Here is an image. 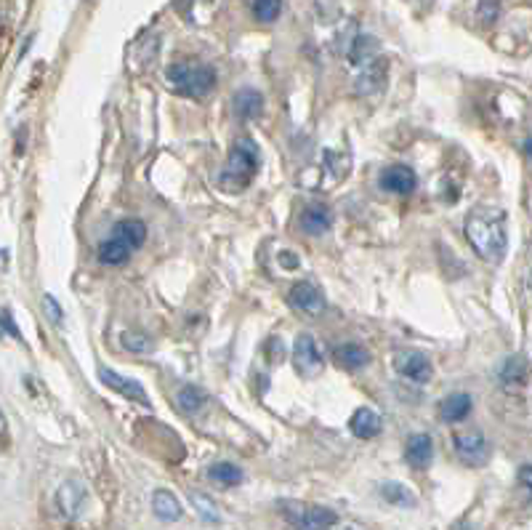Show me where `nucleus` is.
<instances>
[{
    "label": "nucleus",
    "mask_w": 532,
    "mask_h": 530,
    "mask_svg": "<svg viewBox=\"0 0 532 530\" xmlns=\"http://www.w3.org/2000/svg\"><path fill=\"white\" fill-rule=\"evenodd\" d=\"M120 344H123V349H131V352H147L150 349V339L142 331H126L120 336Z\"/></svg>",
    "instance_id": "obj_28"
},
{
    "label": "nucleus",
    "mask_w": 532,
    "mask_h": 530,
    "mask_svg": "<svg viewBox=\"0 0 532 530\" xmlns=\"http://www.w3.org/2000/svg\"><path fill=\"white\" fill-rule=\"evenodd\" d=\"M394 368L399 376H405L412 384H426L431 381V373H434L431 360L423 352H399L394 357Z\"/></svg>",
    "instance_id": "obj_8"
},
{
    "label": "nucleus",
    "mask_w": 532,
    "mask_h": 530,
    "mask_svg": "<svg viewBox=\"0 0 532 530\" xmlns=\"http://www.w3.org/2000/svg\"><path fill=\"white\" fill-rule=\"evenodd\" d=\"M349 429H351V434L359 437V440H373V437L381 434L383 418H381L378 410H373V408H357V410L351 413V418H349Z\"/></svg>",
    "instance_id": "obj_12"
},
{
    "label": "nucleus",
    "mask_w": 532,
    "mask_h": 530,
    "mask_svg": "<svg viewBox=\"0 0 532 530\" xmlns=\"http://www.w3.org/2000/svg\"><path fill=\"white\" fill-rule=\"evenodd\" d=\"M176 400H179V408H181V410L197 413V410H203V405L208 402V394H205L200 386H195V384H184V386L179 389Z\"/></svg>",
    "instance_id": "obj_25"
},
{
    "label": "nucleus",
    "mask_w": 532,
    "mask_h": 530,
    "mask_svg": "<svg viewBox=\"0 0 532 530\" xmlns=\"http://www.w3.org/2000/svg\"><path fill=\"white\" fill-rule=\"evenodd\" d=\"M375 49H378V43H375L370 35L359 33V35L351 41V46L346 49V54H349V62H351V65H362V62H370V59L375 57Z\"/></svg>",
    "instance_id": "obj_24"
},
{
    "label": "nucleus",
    "mask_w": 532,
    "mask_h": 530,
    "mask_svg": "<svg viewBox=\"0 0 532 530\" xmlns=\"http://www.w3.org/2000/svg\"><path fill=\"white\" fill-rule=\"evenodd\" d=\"M466 240L482 261L497 264L508 248L505 214L497 206H476L466 216Z\"/></svg>",
    "instance_id": "obj_1"
},
{
    "label": "nucleus",
    "mask_w": 532,
    "mask_h": 530,
    "mask_svg": "<svg viewBox=\"0 0 532 530\" xmlns=\"http://www.w3.org/2000/svg\"><path fill=\"white\" fill-rule=\"evenodd\" d=\"M497 0H482L479 4V9H476V14H479V19L484 22V25H490V22H495V17H497Z\"/></svg>",
    "instance_id": "obj_29"
},
{
    "label": "nucleus",
    "mask_w": 532,
    "mask_h": 530,
    "mask_svg": "<svg viewBox=\"0 0 532 530\" xmlns=\"http://www.w3.org/2000/svg\"><path fill=\"white\" fill-rule=\"evenodd\" d=\"M519 479H521V485H524V487H529V466H521V472H519Z\"/></svg>",
    "instance_id": "obj_32"
},
{
    "label": "nucleus",
    "mask_w": 532,
    "mask_h": 530,
    "mask_svg": "<svg viewBox=\"0 0 532 530\" xmlns=\"http://www.w3.org/2000/svg\"><path fill=\"white\" fill-rule=\"evenodd\" d=\"M57 503H59V511L65 517H78L83 503H86V490L78 479H67L59 490H57Z\"/></svg>",
    "instance_id": "obj_13"
},
{
    "label": "nucleus",
    "mask_w": 532,
    "mask_h": 530,
    "mask_svg": "<svg viewBox=\"0 0 532 530\" xmlns=\"http://www.w3.org/2000/svg\"><path fill=\"white\" fill-rule=\"evenodd\" d=\"M333 227V211L322 203H312L301 211V230L306 235H322Z\"/></svg>",
    "instance_id": "obj_14"
},
{
    "label": "nucleus",
    "mask_w": 532,
    "mask_h": 530,
    "mask_svg": "<svg viewBox=\"0 0 532 530\" xmlns=\"http://www.w3.org/2000/svg\"><path fill=\"white\" fill-rule=\"evenodd\" d=\"M208 477L213 482H219L221 487H235L243 482V469L237 464H229V461H219L208 469Z\"/></svg>",
    "instance_id": "obj_23"
},
{
    "label": "nucleus",
    "mask_w": 532,
    "mask_h": 530,
    "mask_svg": "<svg viewBox=\"0 0 532 530\" xmlns=\"http://www.w3.org/2000/svg\"><path fill=\"white\" fill-rule=\"evenodd\" d=\"M434 456V440L428 434H412L405 448V458L412 469H426Z\"/></svg>",
    "instance_id": "obj_15"
},
{
    "label": "nucleus",
    "mask_w": 532,
    "mask_h": 530,
    "mask_svg": "<svg viewBox=\"0 0 532 530\" xmlns=\"http://www.w3.org/2000/svg\"><path fill=\"white\" fill-rule=\"evenodd\" d=\"M99 378H102L104 386L115 389L118 394H123V397H128V400H134L139 405H150L147 392H144V386L139 381H134L128 376H120L118 370H110V368H99Z\"/></svg>",
    "instance_id": "obj_10"
},
{
    "label": "nucleus",
    "mask_w": 532,
    "mask_h": 530,
    "mask_svg": "<svg viewBox=\"0 0 532 530\" xmlns=\"http://www.w3.org/2000/svg\"><path fill=\"white\" fill-rule=\"evenodd\" d=\"M474 402H471V394L466 392H455V394H447L442 402H439V416L444 421H463L468 413H471Z\"/></svg>",
    "instance_id": "obj_18"
},
{
    "label": "nucleus",
    "mask_w": 532,
    "mask_h": 530,
    "mask_svg": "<svg viewBox=\"0 0 532 530\" xmlns=\"http://www.w3.org/2000/svg\"><path fill=\"white\" fill-rule=\"evenodd\" d=\"M288 304L306 317H320L325 312V296L314 283H296L288 293Z\"/></svg>",
    "instance_id": "obj_7"
},
{
    "label": "nucleus",
    "mask_w": 532,
    "mask_h": 530,
    "mask_svg": "<svg viewBox=\"0 0 532 530\" xmlns=\"http://www.w3.org/2000/svg\"><path fill=\"white\" fill-rule=\"evenodd\" d=\"M261 168V152L258 147L251 142V139H237L232 152H229V160H227V168L221 171V190L224 192H243L253 176L258 174Z\"/></svg>",
    "instance_id": "obj_2"
},
{
    "label": "nucleus",
    "mask_w": 532,
    "mask_h": 530,
    "mask_svg": "<svg viewBox=\"0 0 532 530\" xmlns=\"http://www.w3.org/2000/svg\"><path fill=\"white\" fill-rule=\"evenodd\" d=\"M378 182H381V187H383L386 192H391V195H410V192L415 190V184H418V176H415V171H412L410 166L397 163V166L383 168Z\"/></svg>",
    "instance_id": "obj_9"
},
{
    "label": "nucleus",
    "mask_w": 532,
    "mask_h": 530,
    "mask_svg": "<svg viewBox=\"0 0 532 530\" xmlns=\"http://www.w3.org/2000/svg\"><path fill=\"white\" fill-rule=\"evenodd\" d=\"M333 360H335V365L343 368V370H359L362 365L370 362V355H367V349L359 347V344H341V347L333 349Z\"/></svg>",
    "instance_id": "obj_16"
},
{
    "label": "nucleus",
    "mask_w": 532,
    "mask_h": 530,
    "mask_svg": "<svg viewBox=\"0 0 532 530\" xmlns=\"http://www.w3.org/2000/svg\"><path fill=\"white\" fill-rule=\"evenodd\" d=\"M251 6H253L256 19L264 22V25L277 22L280 14H282V0H251Z\"/></svg>",
    "instance_id": "obj_26"
},
{
    "label": "nucleus",
    "mask_w": 532,
    "mask_h": 530,
    "mask_svg": "<svg viewBox=\"0 0 532 530\" xmlns=\"http://www.w3.org/2000/svg\"><path fill=\"white\" fill-rule=\"evenodd\" d=\"M43 307H46V312L54 323H62V307L54 296H43Z\"/></svg>",
    "instance_id": "obj_30"
},
{
    "label": "nucleus",
    "mask_w": 532,
    "mask_h": 530,
    "mask_svg": "<svg viewBox=\"0 0 532 530\" xmlns=\"http://www.w3.org/2000/svg\"><path fill=\"white\" fill-rule=\"evenodd\" d=\"M386 73H389V62L383 57H373L370 62H365L362 75L357 78V94H375L383 89L386 83Z\"/></svg>",
    "instance_id": "obj_11"
},
{
    "label": "nucleus",
    "mask_w": 532,
    "mask_h": 530,
    "mask_svg": "<svg viewBox=\"0 0 532 530\" xmlns=\"http://www.w3.org/2000/svg\"><path fill=\"white\" fill-rule=\"evenodd\" d=\"M131 253H134V251H131L123 240H118V238H110V240L99 243V261H102V264H112V267L126 264V261L131 259Z\"/></svg>",
    "instance_id": "obj_21"
},
{
    "label": "nucleus",
    "mask_w": 532,
    "mask_h": 530,
    "mask_svg": "<svg viewBox=\"0 0 532 530\" xmlns=\"http://www.w3.org/2000/svg\"><path fill=\"white\" fill-rule=\"evenodd\" d=\"M189 498H192V503H195V509L200 511L203 519H208V522H219V509H216V503L211 501V495H205V493H200V490H192Z\"/></svg>",
    "instance_id": "obj_27"
},
{
    "label": "nucleus",
    "mask_w": 532,
    "mask_h": 530,
    "mask_svg": "<svg viewBox=\"0 0 532 530\" xmlns=\"http://www.w3.org/2000/svg\"><path fill=\"white\" fill-rule=\"evenodd\" d=\"M293 365H296V370H298L301 376H306V378H314V376L322 373L325 357H322V352H320V347H317V341H314L312 336L301 333V336L296 339V344H293Z\"/></svg>",
    "instance_id": "obj_5"
},
{
    "label": "nucleus",
    "mask_w": 532,
    "mask_h": 530,
    "mask_svg": "<svg viewBox=\"0 0 532 530\" xmlns=\"http://www.w3.org/2000/svg\"><path fill=\"white\" fill-rule=\"evenodd\" d=\"M455 453L463 464L468 466H484L490 458V442L482 432L471 429V432H460L455 434Z\"/></svg>",
    "instance_id": "obj_6"
},
{
    "label": "nucleus",
    "mask_w": 532,
    "mask_h": 530,
    "mask_svg": "<svg viewBox=\"0 0 532 530\" xmlns=\"http://www.w3.org/2000/svg\"><path fill=\"white\" fill-rule=\"evenodd\" d=\"M152 511H155L160 519H166V522L181 519V514H184L181 501H179L171 490H166V487H160V490L152 493Z\"/></svg>",
    "instance_id": "obj_19"
},
{
    "label": "nucleus",
    "mask_w": 532,
    "mask_h": 530,
    "mask_svg": "<svg viewBox=\"0 0 532 530\" xmlns=\"http://www.w3.org/2000/svg\"><path fill=\"white\" fill-rule=\"evenodd\" d=\"M381 495L389 501V503H394V506H402V509H412V506H418V498H415V493L407 487V485H402V482H394V479H389V482H383L381 485Z\"/></svg>",
    "instance_id": "obj_22"
},
{
    "label": "nucleus",
    "mask_w": 532,
    "mask_h": 530,
    "mask_svg": "<svg viewBox=\"0 0 532 530\" xmlns=\"http://www.w3.org/2000/svg\"><path fill=\"white\" fill-rule=\"evenodd\" d=\"M168 86L176 94L184 97H205L216 86V70L208 65H192V62H176L166 70Z\"/></svg>",
    "instance_id": "obj_3"
},
{
    "label": "nucleus",
    "mask_w": 532,
    "mask_h": 530,
    "mask_svg": "<svg viewBox=\"0 0 532 530\" xmlns=\"http://www.w3.org/2000/svg\"><path fill=\"white\" fill-rule=\"evenodd\" d=\"M235 113L243 121H253L264 113V97L253 89H243L240 94H235Z\"/></svg>",
    "instance_id": "obj_20"
},
{
    "label": "nucleus",
    "mask_w": 532,
    "mask_h": 530,
    "mask_svg": "<svg viewBox=\"0 0 532 530\" xmlns=\"http://www.w3.org/2000/svg\"><path fill=\"white\" fill-rule=\"evenodd\" d=\"M112 238L123 240L131 251H136V248L147 240V224H144L142 219H123V222L115 224Z\"/></svg>",
    "instance_id": "obj_17"
},
{
    "label": "nucleus",
    "mask_w": 532,
    "mask_h": 530,
    "mask_svg": "<svg viewBox=\"0 0 532 530\" xmlns=\"http://www.w3.org/2000/svg\"><path fill=\"white\" fill-rule=\"evenodd\" d=\"M285 522L293 530H328L338 522V514L328 506L301 503V501H282L280 503Z\"/></svg>",
    "instance_id": "obj_4"
},
{
    "label": "nucleus",
    "mask_w": 532,
    "mask_h": 530,
    "mask_svg": "<svg viewBox=\"0 0 532 530\" xmlns=\"http://www.w3.org/2000/svg\"><path fill=\"white\" fill-rule=\"evenodd\" d=\"M6 440H9V421H6L4 410H0V442H6Z\"/></svg>",
    "instance_id": "obj_31"
}]
</instances>
